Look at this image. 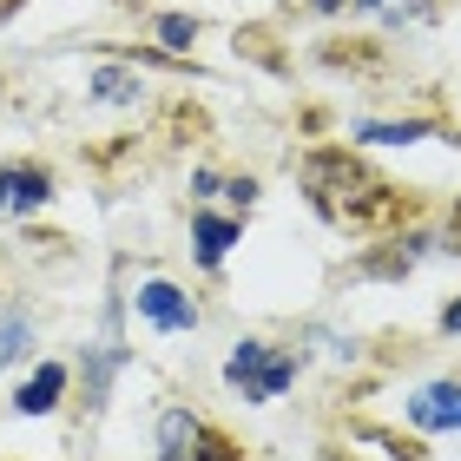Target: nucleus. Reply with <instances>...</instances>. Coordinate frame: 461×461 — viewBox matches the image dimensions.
Returning <instances> with one entry per match:
<instances>
[{
    "label": "nucleus",
    "instance_id": "f257e3e1",
    "mask_svg": "<svg viewBox=\"0 0 461 461\" xmlns=\"http://www.w3.org/2000/svg\"><path fill=\"white\" fill-rule=\"evenodd\" d=\"M297 185H303L310 212L323 224L349 230V238H383V230H402L415 218V198H402L383 172H369L349 145H317V152H303Z\"/></svg>",
    "mask_w": 461,
    "mask_h": 461
},
{
    "label": "nucleus",
    "instance_id": "f03ea898",
    "mask_svg": "<svg viewBox=\"0 0 461 461\" xmlns=\"http://www.w3.org/2000/svg\"><path fill=\"white\" fill-rule=\"evenodd\" d=\"M297 375H303V356L284 349V343H270V337H244L238 349L224 356V389L244 395L250 409L284 402V395L297 389Z\"/></svg>",
    "mask_w": 461,
    "mask_h": 461
},
{
    "label": "nucleus",
    "instance_id": "7ed1b4c3",
    "mask_svg": "<svg viewBox=\"0 0 461 461\" xmlns=\"http://www.w3.org/2000/svg\"><path fill=\"white\" fill-rule=\"evenodd\" d=\"M132 363V349H125V297L113 290L106 310H99V337L86 349V363H79V409L99 415L106 409V395H113V375Z\"/></svg>",
    "mask_w": 461,
    "mask_h": 461
},
{
    "label": "nucleus",
    "instance_id": "20e7f679",
    "mask_svg": "<svg viewBox=\"0 0 461 461\" xmlns=\"http://www.w3.org/2000/svg\"><path fill=\"white\" fill-rule=\"evenodd\" d=\"M125 303H132L152 330H165V337H192V330L204 323V310H198L192 297H185V290H178L172 277H139Z\"/></svg>",
    "mask_w": 461,
    "mask_h": 461
},
{
    "label": "nucleus",
    "instance_id": "39448f33",
    "mask_svg": "<svg viewBox=\"0 0 461 461\" xmlns=\"http://www.w3.org/2000/svg\"><path fill=\"white\" fill-rule=\"evenodd\" d=\"M47 204H53V165H33V158L0 165V212L7 218H33Z\"/></svg>",
    "mask_w": 461,
    "mask_h": 461
},
{
    "label": "nucleus",
    "instance_id": "423d86ee",
    "mask_svg": "<svg viewBox=\"0 0 461 461\" xmlns=\"http://www.w3.org/2000/svg\"><path fill=\"white\" fill-rule=\"evenodd\" d=\"M145 93H152V79L139 59H99L86 73V106H139Z\"/></svg>",
    "mask_w": 461,
    "mask_h": 461
},
{
    "label": "nucleus",
    "instance_id": "0eeeda50",
    "mask_svg": "<svg viewBox=\"0 0 461 461\" xmlns=\"http://www.w3.org/2000/svg\"><path fill=\"white\" fill-rule=\"evenodd\" d=\"M244 238V218L238 212H212V204H198L192 212V258H198V270H224V258H230V244Z\"/></svg>",
    "mask_w": 461,
    "mask_h": 461
},
{
    "label": "nucleus",
    "instance_id": "6e6552de",
    "mask_svg": "<svg viewBox=\"0 0 461 461\" xmlns=\"http://www.w3.org/2000/svg\"><path fill=\"white\" fill-rule=\"evenodd\" d=\"M67 389H73V369H67V363H53V356H47V363H33V375H27V383L14 389V415H27V422H40V415H53V409H59V395H67Z\"/></svg>",
    "mask_w": 461,
    "mask_h": 461
},
{
    "label": "nucleus",
    "instance_id": "1a4fd4ad",
    "mask_svg": "<svg viewBox=\"0 0 461 461\" xmlns=\"http://www.w3.org/2000/svg\"><path fill=\"white\" fill-rule=\"evenodd\" d=\"M409 422L422 429V435H442V429H455V435H461V375L415 389V395H409Z\"/></svg>",
    "mask_w": 461,
    "mask_h": 461
},
{
    "label": "nucleus",
    "instance_id": "9d476101",
    "mask_svg": "<svg viewBox=\"0 0 461 461\" xmlns=\"http://www.w3.org/2000/svg\"><path fill=\"white\" fill-rule=\"evenodd\" d=\"M198 422H204L198 409H185V402H165V409H158V422H152V448H158V461H192Z\"/></svg>",
    "mask_w": 461,
    "mask_h": 461
},
{
    "label": "nucleus",
    "instance_id": "9b49d317",
    "mask_svg": "<svg viewBox=\"0 0 461 461\" xmlns=\"http://www.w3.org/2000/svg\"><path fill=\"white\" fill-rule=\"evenodd\" d=\"M349 139L356 145H415V139H442V125L435 119H363Z\"/></svg>",
    "mask_w": 461,
    "mask_h": 461
},
{
    "label": "nucleus",
    "instance_id": "f8f14e48",
    "mask_svg": "<svg viewBox=\"0 0 461 461\" xmlns=\"http://www.w3.org/2000/svg\"><path fill=\"white\" fill-rule=\"evenodd\" d=\"M33 343H40V323L27 317V310H0V369H7V363H27V356H33Z\"/></svg>",
    "mask_w": 461,
    "mask_h": 461
},
{
    "label": "nucleus",
    "instance_id": "ddd939ff",
    "mask_svg": "<svg viewBox=\"0 0 461 461\" xmlns=\"http://www.w3.org/2000/svg\"><path fill=\"white\" fill-rule=\"evenodd\" d=\"M152 33H158V47H165V53H192L204 27H198L192 14H158V20H152Z\"/></svg>",
    "mask_w": 461,
    "mask_h": 461
},
{
    "label": "nucleus",
    "instance_id": "4468645a",
    "mask_svg": "<svg viewBox=\"0 0 461 461\" xmlns=\"http://www.w3.org/2000/svg\"><path fill=\"white\" fill-rule=\"evenodd\" d=\"M218 198H230V204H238V218H250V204H258V178H224Z\"/></svg>",
    "mask_w": 461,
    "mask_h": 461
},
{
    "label": "nucleus",
    "instance_id": "2eb2a0df",
    "mask_svg": "<svg viewBox=\"0 0 461 461\" xmlns=\"http://www.w3.org/2000/svg\"><path fill=\"white\" fill-rule=\"evenodd\" d=\"M218 192H224V172H212V165H198V172H192V198H198V204H212Z\"/></svg>",
    "mask_w": 461,
    "mask_h": 461
},
{
    "label": "nucleus",
    "instance_id": "dca6fc26",
    "mask_svg": "<svg viewBox=\"0 0 461 461\" xmlns=\"http://www.w3.org/2000/svg\"><path fill=\"white\" fill-rule=\"evenodd\" d=\"M435 330H442V337H461V297H448V303H442V317H435Z\"/></svg>",
    "mask_w": 461,
    "mask_h": 461
},
{
    "label": "nucleus",
    "instance_id": "f3484780",
    "mask_svg": "<svg viewBox=\"0 0 461 461\" xmlns=\"http://www.w3.org/2000/svg\"><path fill=\"white\" fill-rule=\"evenodd\" d=\"M442 250H448V258H461V198H455V212H448V230H442Z\"/></svg>",
    "mask_w": 461,
    "mask_h": 461
},
{
    "label": "nucleus",
    "instance_id": "a211bd4d",
    "mask_svg": "<svg viewBox=\"0 0 461 461\" xmlns=\"http://www.w3.org/2000/svg\"><path fill=\"white\" fill-rule=\"evenodd\" d=\"M349 0H310V14H343Z\"/></svg>",
    "mask_w": 461,
    "mask_h": 461
},
{
    "label": "nucleus",
    "instance_id": "6ab92c4d",
    "mask_svg": "<svg viewBox=\"0 0 461 461\" xmlns=\"http://www.w3.org/2000/svg\"><path fill=\"white\" fill-rule=\"evenodd\" d=\"M20 7H27V0H0V27H7V20H14Z\"/></svg>",
    "mask_w": 461,
    "mask_h": 461
},
{
    "label": "nucleus",
    "instance_id": "aec40b11",
    "mask_svg": "<svg viewBox=\"0 0 461 461\" xmlns=\"http://www.w3.org/2000/svg\"><path fill=\"white\" fill-rule=\"evenodd\" d=\"M369 7H395V0H369Z\"/></svg>",
    "mask_w": 461,
    "mask_h": 461
}]
</instances>
